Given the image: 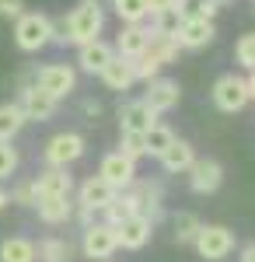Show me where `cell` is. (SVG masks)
I'll list each match as a JSON object with an SVG mask.
<instances>
[{"instance_id":"obj_32","label":"cell","mask_w":255,"mask_h":262,"mask_svg":"<svg viewBox=\"0 0 255 262\" xmlns=\"http://www.w3.org/2000/svg\"><path fill=\"white\" fill-rule=\"evenodd\" d=\"M235 63L241 70H255V32H248L235 42Z\"/></svg>"},{"instance_id":"obj_17","label":"cell","mask_w":255,"mask_h":262,"mask_svg":"<svg viewBox=\"0 0 255 262\" xmlns=\"http://www.w3.org/2000/svg\"><path fill=\"white\" fill-rule=\"evenodd\" d=\"M154 122H157V112L143 98L119 105V126H122V133H147Z\"/></svg>"},{"instance_id":"obj_1","label":"cell","mask_w":255,"mask_h":262,"mask_svg":"<svg viewBox=\"0 0 255 262\" xmlns=\"http://www.w3.org/2000/svg\"><path fill=\"white\" fill-rule=\"evenodd\" d=\"M105 11L98 0H80L77 7L63 18H53V42L56 46H84L91 39H101Z\"/></svg>"},{"instance_id":"obj_9","label":"cell","mask_w":255,"mask_h":262,"mask_svg":"<svg viewBox=\"0 0 255 262\" xmlns=\"http://www.w3.org/2000/svg\"><path fill=\"white\" fill-rule=\"evenodd\" d=\"M98 175L109 182L116 192H122V189H130V185L137 182V161H133V158H126L122 150H112V154H105V158H101Z\"/></svg>"},{"instance_id":"obj_27","label":"cell","mask_w":255,"mask_h":262,"mask_svg":"<svg viewBox=\"0 0 255 262\" xmlns=\"http://www.w3.org/2000/svg\"><path fill=\"white\" fill-rule=\"evenodd\" d=\"M35 252H39V262H70L74 259V245L67 242V238H56V234L42 238L35 245Z\"/></svg>"},{"instance_id":"obj_21","label":"cell","mask_w":255,"mask_h":262,"mask_svg":"<svg viewBox=\"0 0 255 262\" xmlns=\"http://www.w3.org/2000/svg\"><path fill=\"white\" fill-rule=\"evenodd\" d=\"M35 189H39V200L42 196H70L74 192V175L67 168L46 164V171H39V179H35Z\"/></svg>"},{"instance_id":"obj_16","label":"cell","mask_w":255,"mask_h":262,"mask_svg":"<svg viewBox=\"0 0 255 262\" xmlns=\"http://www.w3.org/2000/svg\"><path fill=\"white\" fill-rule=\"evenodd\" d=\"M112 196H116V189L101 179V175H91V179H84L77 185V206H80V210H91V213H95V210L101 213V210L109 206Z\"/></svg>"},{"instance_id":"obj_24","label":"cell","mask_w":255,"mask_h":262,"mask_svg":"<svg viewBox=\"0 0 255 262\" xmlns=\"http://www.w3.org/2000/svg\"><path fill=\"white\" fill-rule=\"evenodd\" d=\"M0 262H39L35 242H28V238H4L0 242Z\"/></svg>"},{"instance_id":"obj_18","label":"cell","mask_w":255,"mask_h":262,"mask_svg":"<svg viewBox=\"0 0 255 262\" xmlns=\"http://www.w3.org/2000/svg\"><path fill=\"white\" fill-rule=\"evenodd\" d=\"M112 56H116V46L105 39H91V42H84V46H77V67L84 74H101Z\"/></svg>"},{"instance_id":"obj_45","label":"cell","mask_w":255,"mask_h":262,"mask_svg":"<svg viewBox=\"0 0 255 262\" xmlns=\"http://www.w3.org/2000/svg\"><path fill=\"white\" fill-rule=\"evenodd\" d=\"M105 262H109V259H105Z\"/></svg>"},{"instance_id":"obj_26","label":"cell","mask_w":255,"mask_h":262,"mask_svg":"<svg viewBox=\"0 0 255 262\" xmlns=\"http://www.w3.org/2000/svg\"><path fill=\"white\" fill-rule=\"evenodd\" d=\"M147 53H151V56H154L161 67H168V63L178 60L182 46H178L175 35H161V32H154V28H151V46H147Z\"/></svg>"},{"instance_id":"obj_11","label":"cell","mask_w":255,"mask_h":262,"mask_svg":"<svg viewBox=\"0 0 255 262\" xmlns=\"http://www.w3.org/2000/svg\"><path fill=\"white\" fill-rule=\"evenodd\" d=\"M185 175H189L193 192L210 196V192H217V189H220V182H224V168H220V161H214V158H196V161H193V168H189Z\"/></svg>"},{"instance_id":"obj_38","label":"cell","mask_w":255,"mask_h":262,"mask_svg":"<svg viewBox=\"0 0 255 262\" xmlns=\"http://www.w3.org/2000/svg\"><path fill=\"white\" fill-rule=\"evenodd\" d=\"M21 14H25V0H0V18L14 21Z\"/></svg>"},{"instance_id":"obj_13","label":"cell","mask_w":255,"mask_h":262,"mask_svg":"<svg viewBox=\"0 0 255 262\" xmlns=\"http://www.w3.org/2000/svg\"><path fill=\"white\" fill-rule=\"evenodd\" d=\"M116 234H119V248H126V252H140L143 245L151 242L154 224L147 221L143 213H133V217H126L122 224H116Z\"/></svg>"},{"instance_id":"obj_14","label":"cell","mask_w":255,"mask_h":262,"mask_svg":"<svg viewBox=\"0 0 255 262\" xmlns=\"http://www.w3.org/2000/svg\"><path fill=\"white\" fill-rule=\"evenodd\" d=\"M130 189H133V196L140 203V213L157 227L161 217H164V189H161V182H133Z\"/></svg>"},{"instance_id":"obj_35","label":"cell","mask_w":255,"mask_h":262,"mask_svg":"<svg viewBox=\"0 0 255 262\" xmlns=\"http://www.w3.org/2000/svg\"><path fill=\"white\" fill-rule=\"evenodd\" d=\"M21 164V154L11 147V140H0V179H11Z\"/></svg>"},{"instance_id":"obj_15","label":"cell","mask_w":255,"mask_h":262,"mask_svg":"<svg viewBox=\"0 0 255 262\" xmlns=\"http://www.w3.org/2000/svg\"><path fill=\"white\" fill-rule=\"evenodd\" d=\"M147 46H151V25L147 21H133V25H122L119 28V39H116L119 56L137 60L140 53H147Z\"/></svg>"},{"instance_id":"obj_31","label":"cell","mask_w":255,"mask_h":262,"mask_svg":"<svg viewBox=\"0 0 255 262\" xmlns=\"http://www.w3.org/2000/svg\"><path fill=\"white\" fill-rule=\"evenodd\" d=\"M143 140H147V154H151V158H157V154H161V150H164L168 143L175 140V133H172L168 126H161V122H154V126H151V129L143 133Z\"/></svg>"},{"instance_id":"obj_28","label":"cell","mask_w":255,"mask_h":262,"mask_svg":"<svg viewBox=\"0 0 255 262\" xmlns=\"http://www.w3.org/2000/svg\"><path fill=\"white\" fill-rule=\"evenodd\" d=\"M116 18L122 25H133V21H147V0H109Z\"/></svg>"},{"instance_id":"obj_41","label":"cell","mask_w":255,"mask_h":262,"mask_svg":"<svg viewBox=\"0 0 255 262\" xmlns=\"http://www.w3.org/2000/svg\"><path fill=\"white\" fill-rule=\"evenodd\" d=\"M238 262H255V242H248L245 248H241V255H238Z\"/></svg>"},{"instance_id":"obj_25","label":"cell","mask_w":255,"mask_h":262,"mask_svg":"<svg viewBox=\"0 0 255 262\" xmlns=\"http://www.w3.org/2000/svg\"><path fill=\"white\" fill-rule=\"evenodd\" d=\"M25 108L18 101H0V140H14L25 126Z\"/></svg>"},{"instance_id":"obj_5","label":"cell","mask_w":255,"mask_h":262,"mask_svg":"<svg viewBox=\"0 0 255 262\" xmlns=\"http://www.w3.org/2000/svg\"><path fill=\"white\" fill-rule=\"evenodd\" d=\"M193 248L199 252V259L206 262H220L235 252V231H227L224 224H203L196 234Z\"/></svg>"},{"instance_id":"obj_4","label":"cell","mask_w":255,"mask_h":262,"mask_svg":"<svg viewBox=\"0 0 255 262\" xmlns=\"http://www.w3.org/2000/svg\"><path fill=\"white\" fill-rule=\"evenodd\" d=\"M210 98L220 112H227V116H235L241 112L248 101H252V91H248V77H241V74H224V77H217L214 91H210Z\"/></svg>"},{"instance_id":"obj_30","label":"cell","mask_w":255,"mask_h":262,"mask_svg":"<svg viewBox=\"0 0 255 262\" xmlns=\"http://www.w3.org/2000/svg\"><path fill=\"white\" fill-rule=\"evenodd\" d=\"M199 227H203V221H199L196 213H178L175 217V245H193Z\"/></svg>"},{"instance_id":"obj_22","label":"cell","mask_w":255,"mask_h":262,"mask_svg":"<svg viewBox=\"0 0 255 262\" xmlns=\"http://www.w3.org/2000/svg\"><path fill=\"white\" fill-rule=\"evenodd\" d=\"M35 210H39L42 224L56 227V224H67L74 213H77V203L70 200V196H42V200L35 203Z\"/></svg>"},{"instance_id":"obj_39","label":"cell","mask_w":255,"mask_h":262,"mask_svg":"<svg viewBox=\"0 0 255 262\" xmlns=\"http://www.w3.org/2000/svg\"><path fill=\"white\" fill-rule=\"evenodd\" d=\"M178 0H147V18L157 14V11H168V7H175Z\"/></svg>"},{"instance_id":"obj_40","label":"cell","mask_w":255,"mask_h":262,"mask_svg":"<svg viewBox=\"0 0 255 262\" xmlns=\"http://www.w3.org/2000/svg\"><path fill=\"white\" fill-rule=\"evenodd\" d=\"M84 112H88L91 119H98V116H101V105H98L95 98H88V101H84Z\"/></svg>"},{"instance_id":"obj_12","label":"cell","mask_w":255,"mask_h":262,"mask_svg":"<svg viewBox=\"0 0 255 262\" xmlns=\"http://www.w3.org/2000/svg\"><path fill=\"white\" fill-rule=\"evenodd\" d=\"M175 39L182 49H203V46H210L217 39V25L210 18H182Z\"/></svg>"},{"instance_id":"obj_10","label":"cell","mask_w":255,"mask_h":262,"mask_svg":"<svg viewBox=\"0 0 255 262\" xmlns=\"http://www.w3.org/2000/svg\"><path fill=\"white\" fill-rule=\"evenodd\" d=\"M143 101L154 108L157 116H164V112H172V108H178V101H182V88H178V81H172V77H151L147 81V91H143Z\"/></svg>"},{"instance_id":"obj_23","label":"cell","mask_w":255,"mask_h":262,"mask_svg":"<svg viewBox=\"0 0 255 262\" xmlns=\"http://www.w3.org/2000/svg\"><path fill=\"white\" fill-rule=\"evenodd\" d=\"M133 213H140V203H137V196H133V189H122V192H116V196L109 200V206L101 210V221L122 224L126 217H133Z\"/></svg>"},{"instance_id":"obj_3","label":"cell","mask_w":255,"mask_h":262,"mask_svg":"<svg viewBox=\"0 0 255 262\" xmlns=\"http://www.w3.org/2000/svg\"><path fill=\"white\" fill-rule=\"evenodd\" d=\"M80 252H84V259H112L119 252V234H116V224L109 221H91L84 227V234H80Z\"/></svg>"},{"instance_id":"obj_2","label":"cell","mask_w":255,"mask_h":262,"mask_svg":"<svg viewBox=\"0 0 255 262\" xmlns=\"http://www.w3.org/2000/svg\"><path fill=\"white\" fill-rule=\"evenodd\" d=\"M53 42V18L42 11H25L14 18V46L21 53H39Z\"/></svg>"},{"instance_id":"obj_19","label":"cell","mask_w":255,"mask_h":262,"mask_svg":"<svg viewBox=\"0 0 255 262\" xmlns=\"http://www.w3.org/2000/svg\"><path fill=\"white\" fill-rule=\"evenodd\" d=\"M98 77H101V84H105L109 91H130V88L137 84V67H133L130 56H119V53H116Z\"/></svg>"},{"instance_id":"obj_42","label":"cell","mask_w":255,"mask_h":262,"mask_svg":"<svg viewBox=\"0 0 255 262\" xmlns=\"http://www.w3.org/2000/svg\"><path fill=\"white\" fill-rule=\"evenodd\" d=\"M7 206H11V192H7V189H0V210H7Z\"/></svg>"},{"instance_id":"obj_20","label":"cell","mask_w":255,"mask_h":262,"mask_svg":"<svg viewBox=\"0 0 255 262\" xmlns=\"http://www.w3.org/2000/svg\"><path fill=\"white\" fill-rule=\"evenodd\" d=\"M157 161H161V168L168 171V175H185L189 168H193V161H196V150H193V143L185 140H172L161 154H157Z\"/></svg>"},{"instance_id":"obj_7","label":"cell","mask_w":255,"mask_h":262,"mask_svg":"<svg viewBox=\"0 0 255 262\" xmlns=\"http://www.w3.org/2000/svg\"><path fill=\"white\" fill-rule=\"evenodd\" d=\"M18 105L25 108L28 122H49L59 108V98H53L49 91H42L39 84L32 81L28 88H18Z\"/></svg>"},{"instance_id":"obj_6","label":"cell","mask_w":255,"mask_h":262,"mask_svg":"<svg viewBox=\"0 0 255 262\" xmlns=\"http://www.w3.org/2000/svg\"><path fill=\"white\" fill-rule=\"evenodd\" d=\"M84 150H88L84 137L67 129V133H56V137H49V140H46V147H42V158H46V164L70 168L74 161H80V158H84Z\"/></svg>"},{"instance_id":"obj_34","label":"cell","mask_w":255,"mask_h":262,"mask_svg":"<svg viewBox=\"0 0 255 262\" xmlns=\"http://www.w3.org/2000/svg\"><path fill=\"white\" fill-rule=\"evenodd\" d=\"M119 150L126 154V158H147V140H143V133H122V140H119Z\"/></svg>"},{"instance_id":"obj_8","label":"cell","mask_w":255,"mask_h":262,"mask_svg":"<svg viewBox=\"0 0 255 262\" xmlns=\"http://www.w3.org/2000/svg\"><path fill=\"white\" fill-rule=\"evenodd\" d=\"M35 84L42 91H49L53 98H67L74 88H77V70L67 67V63H46L42 70H35Z\"/></svg>"},{"instance_id":"obj_36","label":"cell","mask_w":255,"mask_h":262,"mask_svg":"<svg viewBox=\"0 0 255 262\" xmlns=\"http://www.w3.org/2000/svg\"><path fill=\"white\" fill-rule=\"evenodd\" d=\"M11 203H18V206H35V203H39L35 179H32V182H18V185L11 189Z\"/></svg>"},{"instance_id":"obj_44","label":"cell","mask_w":255,"mask_h":262,"mask_svg":"<svg viewBox=\"0 0 255 262\" xmlns=\"http://www.w3.org/2000/svg\"><path fill=\"white\" fill-rule=\"evenodd\" d=\"M214 4H220V7H224V4H231V0H214Z\"/></svg>"},{"instance_id":"obj_43","label":"cell","mask_w":255,"mask_h":262,"mask_svg":"<svg viewBox=\"0 0 255 262\" xmlns=\"http://www.w3.org/2000/svg\"><path fill=\"white\" fill-rule=\"evenodd\" d=\"M248 91H252V101H255V70H248Z\"/></svg>"},{"instance_id":"obj_37","label":"cell","mask_w":255,"mask_h":262,"mask_svg":"<svg viewBox=\"0 0 255 262\" xmlns=\"http://www.w3.org/2000/svg\"><path fill=\"white\" fill-rule=\"evenodd\" d=\"M133 67H137V81H151V77H157V74H161V63L154 60V56H151V53H140L137 60H133Z\"/></svg>"},{"instance_id":"obj_33","label":"cell","mask_w":255,"mask_h":262,"mask_svg":"<svg viewBox=\"0 0 255 262\" xmlns=\"http://www.w3.org/2000/svg\"><path fill=\"white\" fill-rule=\"evenodd\" d=\"M178 25H182V14H178L175 7H168V11H157V14H151V28H154V32H161V35H175Z\"/></svg>"},{"instance_id":"obj_29","label":"cell","mask_w":255,"mask_h":262,"mask_svg":"<svg viewBox=\"0 0 255 262\" xmlns=\"http://www.w3.org/2000/svg\"><path fill=\"white\" fill-rule=\"evenodd\" d=\"M175 11L182 14V18H217V11H220V4H214V0H178Z\"/></svg>"}]
</instances>
